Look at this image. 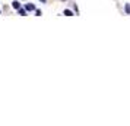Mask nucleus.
<instances>
[{"label":"nucleus","instance_id":"nucleus-9","mask_svg":"<svg viewBox=\"0 0 130 126\" xmlns=\"http://www.w3.org/2000/svg\"><path fill=\"white\" fill-rule=\"evenodd\" d=\"M0 12H2V10H0Z\"/></svg>","mask_w":130,"mask_h":126},{"label":"nucleus","instance_id":"nucleus-7","mask_svg":"<svg viewBox=\"0 0 130 126\" xmlns=\"http://www.w3.org/2000/svg\"><path fill=\"white\" fill-rule=\"evenodd\" d=\"M40 2H41V3H47V0H40Z\"/></svg>","mask_w":130,"mask_h":126},{"label":"nucleus","instance_id":"nucleus-1","mask_svg":"<svg viewBox=\"0 0 130 126\" xmlns=\"http://www.w3.org/2000/svg\"><path fill=\"white\" fill-rule=\"evenodd\" d=\"M25 9H27V12H31V10H35V6L32 3H28V5H25Z\"/></svg>","mask_w":130,"mask_h":126},{"label":"nucleus","instance_id":"nucleus-3","mask_svg":"<svg viewBox=\"0 0 130 126\" xmlns=\"http://www.w3.org/2000/svg\"><path fill=\"white\" fill-rule=\"evenodd\" d=\"M12 6H13V9H19V7H21V3H19V2H16V0H13Z\"/></svg>","mask_w":130,"mask_h":126},{"label":"nucleus","instance_id":"nucleus-2","mask_svg":"<svg viewBox=\"0 0 130 126\" xmlns=\"http://www.w3.org/2000/svg\"><path fill=\"white\" fill-rule=\"evenodd\" d=\"M18 13H19L21 16H25V15H27V9H25V7H19V9H18Z\"/></svg>","mask_w":130,"mask_h":126},{"label":"nucleus","instance_id":"nucleus-6","mask_svg":"<svg viewBox=\"0 0 130 126\" xmlns=\"http://www.w3.org/2000/svg\"><path fill=\"white\" fill-rule=\"evenodd\" d=\"M35 13H37V16H41V10H37L35 9Z\"/></svg>","mask_w":130,"mask_h":126},{"label":"nucleus","instance_id":"nucleus-4","mask_svg":"<svg viewBox=\"0 0 130 126\" xmlns=\"http://www.w3.org/2000/svg\"><path fill=\"white\" fill-rule=\"evenodd\" d=\"M124 10H126V13H127V15H130V5H129V3L124 6Z\"/></svg>","mask_w":130,"mask_h":126},{"label":"nucleus","instance_id":"nucleus-8","mask_svg":"<svg viewBox=\"0 0 130 126\" xmlns=\"http://www.w3.org/2000/svg\"><path fill=\"white\" fill-rule=\"evenodd\" d=\"M63 2H66V0H63Z\"/></svg>","mask_w":130,"mask_h":126},{"label":"nucleus","instance_id":"nucleus-5","mask_svg":"<svg viewBox=\"0 0 130 126\" xmlns=\"http://www.w3.org/2000/svg\"><path fill=\"white\" fill-rule=\"evenodd\" d=\"M64 15H66V16H72L73 12H72V10H69V9H66V10H64Z\"/></svg>","mask_w":130,"mask_h":126}]
</instances>
